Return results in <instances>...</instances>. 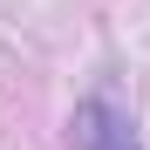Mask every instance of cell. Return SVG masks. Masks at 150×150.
<instances>
[{
  "mask_svg": "<svg viewBox=\"0 0 150 150\" xmlns=\"http://www.w3.org/2000/svg\"><path fill=\"white\" fill-rule=\"evenodd\" d=\"M75 150H137V137L109 103H82L75 109Z\"/></svg>",
  "mask_w": 150,
  "mask_h": 150,
  "instance_id": "cell-1",
  "label": "cell"
}]
</instances>
